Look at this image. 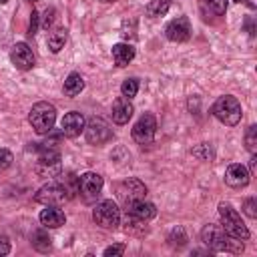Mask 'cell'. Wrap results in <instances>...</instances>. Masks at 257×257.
I'll return each mask as SVG.
<instances>
[{
    "instance_id": "1",
    "label": "cell",
    "mask_w": 257,
    "mask_h": 257,
    "mask_svg": "<svg viewBox=\"0 0 257 257\" xmlns=\"http://www.w3.org/2000/svg\"><path fill=\"white\" fill-rule=\"evenodd\" d=\"M201 239L213 251H233V253L243 251V241L229 237L221 225H205L201 231Z\"/></svg>"
},
{
    "instance_id": "2",
    "label": "cell",
    "mask_w": 257,
    "mask_h": 257,
    "mask_svg": "<svg viewBox=\"0 0 257 257\" xmlns=\"http://www.w3.org/2000/svg\"><path fill=\"white\" fill-rule=\"evenodd\" d=\"M219 215H221V227H223V231L229 237L241 239V241H247L249 239V229L241 221V215L229 203H221L219 205Z\"/></svg>"
},
{
    "instance_id": "3",
    "label": "cell",
    "mask_w": 257,
    "mask_h": 257,
    "mask_svg": "<svg viewBox=\"0 0 257 257\" xmlns=\"http://www.w3.org/2000/svg\"><path fill=\"white\" fill-rule=\"evenodd\" d=\"M54 120H56V108L54 104L50 102H36L30 112H28V122L32 124V128L38 133V135H44V133H50L52 126H54Z\"/></svg>"
},
{
    "instance_id": "4",
    "label": "cell",
    "mask_w": 257,
    "mask_h": 257,
    "mask_svg": "<svg viewBox=\"0 0 257 257\" xmlns=\"http://www.w3.org/2000/svg\"><path fill=\"white\" fill-rule=\"evenodd\" d=\"M213 114L217 120H221L223 124L227 126H235L239 120H241V104L235 96L231 94H225V96H219L213 104Z\"/></svg>"
},
{
    "instance_id": "5",
    "label": "cell",
    "mask_w": 257,
    "mask_h": 257,
    "mask_svg": "<svg viewBox=\"0 0 257 257\" xmlns=\"http://www.w3.org/2000/svg\"><path fill=\"white\" fill-rule=\"evenodd\" d=\"M92 219L102 229H114L120 223V211L114 201H100L92 211Z\"/></svg>"
},
{
    "instance_id": "6",
    "label": "cell",
    "mask_w": 257,
    "mask_h": 257,
    "mask_svg": "<svg viewBox=\"0 0 257 257\" xmlns=\"http://www.w3.org/2000/svg\"><path fill=\"white\" fill-rule=\"evenodd\" d=\"M155 133H157V118L151 114V112H145L133 126L131 135H133V141L139 143V145H151L153 139H155Z\"/></svg>"
},
{
    "instance_id": "7",
    "label": "cell",
    "mask_w": 257,
    "mask_h": 257,
    "mask_svg": "<svg viewBox=\"0 0 257 257\" xmlns=\"http://www.w3.org/2000/svg\"><path fill=\"white\" fill-rule=\"evenodd\" d=\"M34 199L42 205H50V207H60L68 201V191L58 185V183H48L44 187L38 189V193L34 195Z\"/></svg>"
},
{
    "instance_id": "8",
    "label": "cell",
    "mask_w": 257,
    "mask_h": 257,
    "mask_svg": "<svg viewBox=\"0 0 257 257\" xmlns=\"http://www.w3.org/2000/svg\"><path fill=\"white\" fill-rule=\"evenodd\" d=\"M84 135H86V141L90 145H102L110 139L112 131H110V124L100 118V116H92L86 124H84Z\"/></svg>"
},
{
    "instance_id": "9",
    "label": "cell",
    "mask_w": 257,
    "mask_h": 257,
    "mask_svg": "<svg viewBox=\"0 0 257 257\" xmlns=\"http://www.w3.org/2000/svg\"><path fill=\"white\" fill-rule=\"evenodd\" d=\"M155 215H157L155 205L145 201V199H137V201L126 203V221L145 223V221H151Z\"/></svg>"
},
{
    "instance_id": "10",
    "label": "cell",
    "mask_w": 257,
    "mask_h": 257,
    "mask_svg": "<svg viewBox=\"0 0 257 257\" xmlns=\"http://www.w3.org/2000/svg\"><path fill=\"white\" fill-rule=\"evenodd\" d=\"M10 60L18 70H30L34 66V52L26 42H16L10 50Z\"/></svg>"
},
{
    "instance_id": "11",
    "label": "cell",
    "mask_w": 257,
    "mask_h": 257,
    "mask_svg": "<svg viewBox=\"0 0 257 257\" xmlns=\"http://www.w3.org/2000/svg\"><path fill=\"white\" fill-rule=\"evenodd\" d=\"M165 36L171 40V42H185L189 40L191 36V24H189V18L187 16H179L175 20H171L165 28Z\"/></svg>"
},
{
    "instance_id": "12",
    "label": "cell",
    "mask_w": 257,
    "mask_h": 257,
    "mask_svg": "<svg viewBox=\"0 0 257 257\" xmlns=\"http://www.w3.org/2000/svg\"><path fill=\"white\" fill-rule=\"evenodd\" d=\"M116 193H118V197L124 201V205L126 203H131V201H137V199H143L145 195H147V187L139 181V179H126V181H122L118 187H116Z\"/></svg>"
},
{
    "instance_id": "13",
    "label": "cell",
    "mask_w": 257,
    "mask_h": 257,
    "mask_svg": "<svg viewBox=\"0 0 257 257\" xmlns=\"http://www.w3.org/2000/svg\"><path fill=\"white\" fill-rule=\"evenodd\" d=\"M249 179H251V173H249L247 167L241 165V163H233V165H229L227 171H225V183H227L229 187H233V189H243V187H247V185H249Z\"/></svg>"
},
{
    "instance_id": "14",
    "label": "cell",
    "mask_w": 257,
    "mask_h": 257,
    "mask_svg": "<svg viewBox=\"0 0 257 257\" xmlns=\"http://www.w3.org/2000/svg\"><path fill=\"white\" fill-rule=\"evenodd\" d=\"M84 116L78 112V110H70L62 116L60 120V128H62V135L68 137V139H74L78 137L82 131H84Z\"/></svg>"
},
{
    "instance_id": "15",
    "label": "cell",
    "mask_w": 257,
    "mask_h": 257,
    "mask_svg": "<svg viewBox=\"0 0 257 257\" xmlns=\"http://www.w3.org/2000/svg\"><path fill=\"white\" fill-rule=\"evenodd\" d=\"M78 187H80V191L84 193L86 199H92V197H96V195L102 191V177H100L98 173L88 171V173L80 175Z\"/></svg>"
},
{
    "instance_id": "16",
    "label": "cell",
    "mask_w": 257,
    "mask_h": 257,
    "mask_svg": "<svg viewBox=\"0 0 257 257\" xmlns=\"http://www.w3.org/2000/svg\"><path fill=\"white\" fill-rule=\"evenodd\" d=\"M38 219H40V223H42L46 229H56V227L64 225V221H66L64 213H62L58 207H50V205H46V209L40 211Z\"/></svg>"
},
{
    "instance_id": "17",
    "label": "cell",
    "mask_w": 257,
    "mask_h": 257,
    "mask_svg": "<svg viewBox=\"0 0 257 257\" xmlns=\"http://www.w3.org/2000/svg\"><path fill=\"white\" fill-rule=\"evenodd\" d=\"M133 112H135V108H133L128 98L120 96V98L114 100V104H112V120L116 124H126L128 118L133 116Z\"/></svg>"
},
{
    "instance_id": "18",
    "label": "cell",
    "mask_w": 257,
    "mask_h": 257,
    "mask_svg": "<svg viewBox=\"0 0 257 257\" xmlns=\"http://www.w3.org/2000/svg\"><path fill=\"white\" fill-rule=\"evenodd\" d=\"M133 58H135V48L131 44L120 42V44L112 46V60H114L116 66H126Z\"/></svg>"
},
{
    "instance_id": "19",
    "label": "cell",
    "mask_w": 257,
    "mask_h": 257,
    "mask_svg": "<svg viewBox=\"0 0 257 257\" xmlns=\"http://www.w3.org/2000/svg\"><path fill=\"white\" fill-rule=\"evenodd\" d=\"M82 88H84V78L78 72H70L64 80V86H62L66 96H76V94H80Z\"/></svg>"
},
{
    "instance_id": "20",
    "label": "cell",
    "mask_w": 257,
    "mask_h": 257,
    "mask_svg": "<svg viewBox=\"0 0 257 257\" xmlns=\"http://www.w3.org/2000/svg\"><path fill=\"white\" fill-rule=\"evenodd\" d=\"M64 42H66V30L64 28H58V30L50 32L48 34V40H46V44H48V48L52 52H60V48L64 46Z\"/></svg>"
},
{
    "instance_id": "21",
    "label": "cell",
    "mask_w": 257,
    "mask_h": 257,
    "mask_svg": "<svg viewBox=\"0 0 257 257\" xmlns=\"http://www.w3.org/2000/svg\"><path fill=\"white\" fill-rule=\"evenodd\" d=\"M171 8V0H151L147 4V14L157 18V16H165Z\"/></svg>"
},
{
    "instance_id": "22",
    "label": "cell",
    "mask_w": 257,
    "mask_h": 257,
    "mask_svg": "<svg viewBox=\"0 0 257 257\" xmlns=\"http://www.w3.org/2000/svg\"><path fill=\"white\" fill-rule=\"evenodd\" d=\"M32 245L38 249V251H48L50 249V239L44 231H34L32 233Z\"/></svg>"
},
{
    "instance_id": "23",
    "label": "cell",
    "mask_w": 257,
    "mask_h": 257,
    "mask_svg": "<svg viewBox=\"0 0 257 257\" xmlns=\"http://www.w3.org/2000/svg\"><path fill=\"white\" fill-rule=\"evenodd\" d=\"M137 90H139V80H137V78H126V80L120 84V94H122L124 98H128V100L137 94Z\"/></svg>"
},
{
    "instance_id": "24",
    "label": "cell",
    "mask_w": 257,
    "mask_h": 257,
    "mask_svg": "<svg viewBox=\"0 0 257 257\" xmlns=\"http://www.w3.org/2000/svg\"><path fill=\"white\" fill-rule=\"evenodd\" d=\"M245 147L251 155H255V151H257V126L255 124H251L245 133Z\"/></svg>"
},
{
    "instance_id": "25",
    "label": "cell",
    "mask_w": 257,
    "mask_h": 257,
    "mask_svg": "<svg viewBox=\"0 0 257 257\" xmlns=\"http://www.w3.org/2000/svg\"><path fill=\"white\" fill-rule=\"evenodd\" d=\"M203 4H205V8L209 12H213L217 16L227 12V0H203Z\"/></svg>"
},
{
    "instance_id": "26",
    "label": "cell",
    "mask_w": 257,
    "mask_h": 257,
    "mask_svg": "<svg viewBox=\"0 0 257 257\" xmlns=\"http://www.w3.org/2000/svg\"><path fill=\"white\" fill-rule=\"evenodd\" d=\"M12 161H14V157H12V153H10L8 149H0V171H4V169H8V167L12 165Z\"/></svg>"
},
{
    "instance_id": "27",
    "label": "cell",
    "mask_w": 257,
    "mask_h": 257,
    "mask_svg": "<svg viewBox=\"0 0 257 257\" xmlns=\"http://www.w3.org/2000/svg\"><path fill=\"white\" fill-rule=\"evenodd\" d=\"M243 211H245L251 219H255V217H257V201H255L253 197H249V199L243 203Z\"/></svg>"
},
{
    "instance_id": "28",
    "label": "cell",
    "mask_w": 257,
    "mask_h": 257,
    "mask_svg": "<svg viewBox=\"0 0 257 257\" xmlns=\"http://www.w3.org/2000/svg\"><path fill=\"white\" fill-rule=\"evenodd\" d=\"M124 253V245H110L104 249V257H118Z\"/></svg>"
},
{
    "instance_id": "29",
    "label": "cell",
    "mask_w": 257,
    "mask_h": 257,
    "mask_svg": "<svg viewBox=\"0 0 257 257\" xmlns=\"http://www.w3.org/2000/svg\"><path fill=\"white\" fill-rule=\"evenodd\" d=\"M54 8H46L44 16H42V28H50V24L54 22Z\"/></svg>"
},
{
    "instance_id": "30",
    "label": "cell",
    "mask_w": 257,
    "mask_h": 257,
    "mask_svg": "<svg viewBox=\"0 0 257 257\" xmlns=\"http://www.w3.org/2000/svg\"><path fill=\"white\" fill-rule=\"evenodd\" d=\"M10 253V241L6 237H0V255Z\"/></svg>"
},
{
    "instance_id": "31",
    "label": "cell",
    "mask_w": 257,
    "mask_h": 257,
    "mask_svg": "<svg viewBox=\"0 0 257 257\" xmlns=\"http://www.w3.org/2000/svg\"><path fill=\"white\" fill-rule=\"evenodd\" d=\"M36 28H38V14L36 12H32V18H30V34H34L36 32Z\"/></svg>"
},
{
    "instance_id": "32",
    "label": "cell",
    "mask_w": 257,
    "mask_h": 257,
    "mask_svg": "<svg viewBox=\"0 0 257 257\" xmlns=\"http://www.w3.org/2000/svg\"><path fill=\"white\" fill-rule=\"evenodd\" d=\"M233 2H243V0H233Z\"/></svg>"
},
{
    "instance_id": "33",
    "label": "cell",
    "mask_w": 257,
    "mask_h": 257,
    "mask_svg": "<svg viewBox=\"0 0 257 257\" xmlns=\"http://www.w3.org/2000/svg\"><path fill=\"white\" fill-rule=\"evenodd\" d=\"M0 2H2V4H4V2H8V0H0Z\"/></svg>"
},
{
    "instance_id": "34",
    "label": "cell",
    "mask_w": 257,
    "mask_h": 257,
    "mask_svg": "<svg viewBox=\"0 0 257 257\" xmlns=\"http://www.w3.org/2000/svg\"><path fill=\"white\" fill-rule=\"evenodd\" d=\"M102 2H112V0H102Z\"/></svg>"
},
{
    "instance_id": "35",
    "label": "cell",
    "mask_w": 257,
    "mask_h": 257,
    "mask_svg": "<svg viewBox=\"0 0 257 257\" xmlns=\"http://www.w3.org/2000/svg\"><path fill=\"white\" fill-rule=\"evenodd\" d=\"M30 2H36V0H30Z\"/></svg>"
}]
</instances>
